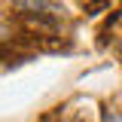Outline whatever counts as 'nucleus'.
<instances>
[{
	"label": "nucleus",
	"instance_id": "2",
	"mask_svg": "<svg viewBox=\"0 0 122 122\" xmlns=\"http://www.w3.org/2000/svg\"><path fill=\"white\" fill-rule=\"evenodd\" d=\"M104 122H122V110L107 107V110H104Z\"/></svg>",
	"mask_w": 122,
	"mask_h": 122
},
{
	"label": "nucleus",
	"instance_id": "1",
	"mask_svg": "<svg viewBox=\"0 0 122 122\" xmlns=\"http://www.w3.org/2000/svg\"><path fill=\"white\" fill-rule=\"evenodd\" d=\"M15 6L28 15H37L43 21H55V15H61L64 9L58 6V0H15Z\"/></svg>",
	"mask_w": 122,
	"mask_h": 122
}]
</instances>
